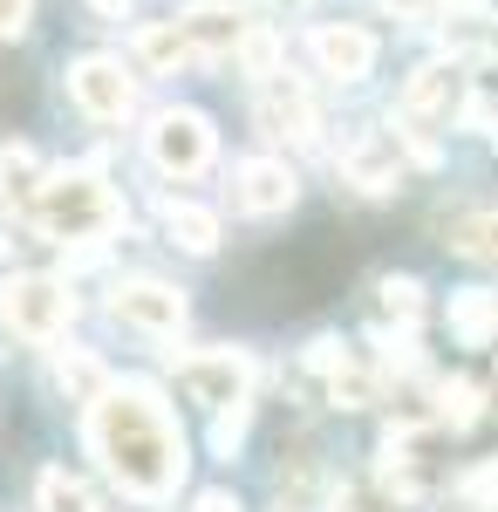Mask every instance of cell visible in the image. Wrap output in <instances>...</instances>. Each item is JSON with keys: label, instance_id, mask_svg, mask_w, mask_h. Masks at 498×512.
Here are the masks:
<instances>
[{"label": "cell", "instance_id": "8fae6325", "mask_svg": "<svg viewBox=\"0 0 498 512\" xmlns=\"http://www.w3.org/2000/svg\"><path fill=\"white\" fill-rule=\"evenodd\" d=\"M232 205H239V212H253V219L287 212V205H294V171H287L280 158H246V164H232Z\"/></svg>", "mask_w": 498, "mask_h": 512}, {"label": "cell", "instance_id": "e0dca14e", "mask_svg": "<svg viewBox=\"0 0 498 512\" xmlns=\"http://www.w3.org/2000/svg\"><path fill=\"white\" fill-rule=\"evenodd\" d=\"M55 390L69 396V403H96V396L110 390V369L89 349H55Z\"/></svg>", "mask_w": 498, "mask_h": 512}, {"label": "cell", "instance_id": "d6986e66", "mask_svg": "<svg viewBox=\"0 0 498 512\" xmlns=\"http://www.w3.org/2000/svg\"><path fill=\"white\" fill-rule=\"evenodd\" d=\"M178 62H192V48H185V35H178V21H157V28H144V35H137V69L171 76Z\"/></svg>", "mask_w": 498, "mask_h": 512}, {"label": "cell", "instance_id": "8992f818", "mask_svg": "<svg viewBox=\"0 0 498 512\" xmlns=\"http://www.w3.org/2000/svg\"><path fill=\"white\" fill-rule=\"evenodd\" d=\"M69 103L89 123H123L137 110V82L123 76V62H110V55H82L69 69Z\"/></svg>", "mask_w": 498, "mask_h": 512}, {"label": "cell", "instance_id": "f1b7e54d", "mask_svg": "<svg viewBox=\"0 0 498 512\" xmlns=\"http://www.w3.org/2000/svg\"><path fill=\"white\" fill-rule=\"evenodd\" d=\"M89 7H96L103 21H123V7H130V0H89Z\"/></svg>", "mask_w": 498, "mask_h": 512}, {"label": "cell", "instance_id": "3957f363", "mask_svg": "<svg viewBox=\"0 0 498 512\" xmlns=\"http://www.w3.org/2000/svg\"><path fill=\"white\" fill-rule=\"evenodd\" d=\"M0 321L21 335V342H62L69 335V321H76V294L62 287V280L48 274H14L0 287Z\"/></svg>", "mask_w": 498, "mask_h": 512}, {"label": "cell", "instance_id": "2e32d148", "mask_svg": "<svg viewBox=\"0 0 498 512\" xmlns=\"http://www.w3.org/2000/svg\"><path fill=\"white\" fill-rule=\"evenodd\" d=\"M157 226H164L171 246H185V253H212L219 246V219L205 205H185V198H164L157 205Z\"/></svg>", "mask_w": 498, "mask_h": 512}, {"label": "cell", "instance_id": "603a6c76", "mask_svg": "<svg viewBox=\"0 0 498 512\" xmlns=\"http://www.w3.org/2000/svg\"><path fill=\"white\" fill-rule=\"evenodd\" d=\"M417 294H423L417 280H383V308H389V315H403V321L417 315Z\"/></svg>", "mask_w": 498, "mask_h": 512}, {"label": "cell", "instance_id": "484cf974", "mask_svg": "<svg viewBox=\"0 0 498 512\" xmlns=\"http://www.w3.org/2000/svg\"><path fill=\"white\" fill-rule=\"evenodd\" d=\"M376 7L396 21H437V0H376Z\"/></svg>", "mask_w": 498, "mask_h": 512}, {"label": "cell", "instance_id": "7402d4cb", "mask_svg": "<svg viewBox=\"0 0 498 512\" xmlns=\"http://www.w3.org/2000/svg\"><path fill=\"white\" fill-rule=\"evenodd\" d=\"M437 403H444V424H451V431L478 424V390H471V383H444V390H437Z\"/></svg>", "mask_w": 498, "mask_h": 512}, {"label": "cell", "instance_id": "ac0fdd59", "mask_svg": "<svg viewBox=\"0 0 498 512\" xmlns=\"http://www.w3.org/2000/svg\"><path fill=\"white\" fill-rule=\"evenodd\" d=\"M35 512H103V506H96V492H89L76 472L48 465V472L35 478Z\"/></svg>", "mask_w": 498, "mask_h": 512}, {"label": "cell", "instance_id": "ba28073f", "mask_svg": "<svg viewBox=\"0 0 498 512\" xmlns=\"http://www.w3.org/2000/svg\"><path fill=\"white\" fill-rule=\"evenodd\" d=\"M110 315L123 321V328H137V335H178L185 328V294L178 287H164V280H123L110 294Z\"/></svg>", "mask_w": 498, "mask_h": 512}, {"label": "cell", "instance_id": "6da1fadb", "mask_svg": "<svg viewBox=\"0 0 498 512\" xmlns=\"http://www.w3.org/2000/svg\"><path fill=\"white\" fill-rule=\"evenodd\" d=\"M82 437H89V458L103 465V478L144 506L171 499L185 485V465H192L185 437L164 417V403L137 383H110L96 403H82Z\"/></svg>", "mask_w": 498, "mask_h": 512}, {"label": "cell", "instance_id": "4fadbf2b", "mask_svg": "<svg viewBox=\"0 0 498 512\" xmlns=\"http://www.w3.org/2000/svg\"><path fill=\"white\" fill-rule=\"evenodd\" d=\"M314 62H321V76H335V82H362L369 69H376V35L369 28H314Z\"/></svg>", "mask_w": 498, "mask_h": 512}, {"label": "cell", "instance_id": "52a82bcc", "mask_svg": "<svg viewBox=\"0 0 498 512\" xmlns=\"http://www.w3.org/2000/svg\"><path fill=\"white\" fill-rule=\"evenodd\" d=\"M294 383H301L307 396H321V403H335V410H362V403L376 396L369 369H362V362H355L348 349H335V342H314Z\"/></svg>", "mask_w": 498, "mask_h": 512}, {"label": "cell", "instance_id": "7c38bea8", "mask_svg": "<svg viewBox=\"0 0 498 512\" xmlns=\"http://www.w3.org/2000/svg\"><path fill=\"white\" fill-rule=\"evenodd\" d=\"M178 35H185L192 55H232L253 28H246V14L226 7V0H192V7L178 14Z\"/></svg>", "mask_w": 498, "mask_h": 512}, {"label": "cell", "instance_id": "9a60e30c", "mask_svg": "<svg viewBox=\"0 0 498 512\" xmlns=\"http://www.w3.org/2000/svg\"><path fill=\"white\" fill-rule=\"evenodd\" d=\"M451 335H458L464 349H492L498 342V294L492 287H464V294H451Z\"/></svg>", "mask_w": 498, "mask_h": 512}, {"label": "cell", "instance_id": "9c48e42d", "mask_svg": "<svg viewBox=\"0 0 498 512\" xmlns=\"http://www.w3.org/2000/svg\"><path fill=\"white\" fill-rule=\"evenodd\" d=\"M403 123L410 130H444V123L464 110V76L451 69V62H430V69H417L410 76V89H403Z\"/></svg>", "mask_w": 498, "mask_h": 512}, {"label": "cell", "instance_id": "d4e9b609", "mask_svg": "<svg viewBox=\"0 0 498 512\" xmlns=\"http://www.w3.org/2000/svg\"><path fill=\"white\" fill-rule=\"evenodd\" d=\"M28 14H35V0H0V41H14L28 28Z\"/></svg>", "mask_w": 498, "mask_h": 512}, {"label": "cell", "instance_id": "83f0119b", "mask_svg": "<svg viewBox=\"0 0 498 512\" xmlns=\"http://www.w3.org/2000/svg\"><path fill=\"white\" fill-rule=\"evenodd\" d=\"M192 512H239V499H232V492H198Z\"/></svg>", "mask_w": 498, "mask_h": 512}, {"label": "cell", "instance_id": "5b68a950", "mask_svg": "<svg viewBox=\"0 0 498 512\" xmlns=\"http://www.w3.org/2000/svg\"><path fill=\"white\" fill-rule=\"evenodd\" d=\"M178 390L192 396V403H205L212 417H219V410H239L246 390H253V355H246V349L185 355V362H178Z\"/></svg>", "mask_w": 498, "mask_h": 512}, {"label": "cell", "instance_id": "4316f807", "mask_svg": "<svg viewBox=\"0 0 498 512\" xmlns=\"http://www.w3.org/2000/svg\"><path fill=\"white\" fill-rule=\"evenodd\" d=\"M437 14H464V21H485L492 0H437Z\"/></svg>", "mask_w": 498, "mask_h": 512}, {"label": "cell", "instance_id": "30bf717a", "mask_svg": "<svg viewBox=\"0 0 498 512\" xmlns=\"http://www.w3.org/2000/svg\"><path fill=\"white\" fill-rule=\"evenodd\" d=\"M260 130H267V137L314 144V130H321V110H314V96H307L294 76H267V89H260Z\"/></svg>", "mask_w": 498, "mask_h": 512}, {"label": "cell", "instance_id": "ffe728a7", "mask_svg": "<svg viewBox=\"0 0 498 512\" xmlns=\"http://www.w3.org/2000/svg\"><path fill=\"white\" fill-rule=\"evenodd\" d=\"M41 178H48V171H41V158L28 151V144L0 151V205H21V212H28V198H35Z\"/></svg>", "mask_w": 498, "mask_h": 512}, {"label": "cell", "instance_id": "277c9868", "mask_svg": "<svg viewBox=\"0 0 498 512\" xmlns=\"http://www.w3.org/2000/svg\"><path fill=\"white\" fill-rule=\"evenodd\" d=\"M144 151H151V164L164 178H198L205 164L219 158V130H212V117H198V110H164L144 130Z\"/></svg>", "mask_w": 498, "mask_h": 512}, {"label": "cell", "instance_id": "44dd1931", "mask_svg": "<svg viewBox=\"0 0 498 512\" xmlns=\"http://www.w3.org/2000/svg\"><path fill=\"white\" fill-rule=\"evenodd\" d=\"M451 246L498 267V212H471V219H458V226H451Z\"/></svg>", "mask_w": 498, "mask_h": 512}, {"label": "cell", "instance_id": "5bb4252c", "mask_svg": "<svg viewBox=\"0 0 498 512\" xmlns=\"http://www.w3.org/2000/svg\"><path fill=\"white\" fill-rule=\"evenodd\" d=\"M342 171H348V185H362V192H396V178H403V164H396V137H383V130L355 137V144L342 151Z\"/></svg>", "mask_w": 498, "mask_h": 512}, {"label": "cell", "instance_id": "7a4b0ae2", "mask_svg": "<svg viewBox=\"0 0 498 512\" xmlns=\"http://www.w3.org/2000/svg\"><path fill=\"white\" fill-rule=\"evenodd\" d=\"M28 226L48 239H103L123 226V198L103 185V171H48L28 198Z\"/></svg>", "mask_w": 498, "mask_h": 512}, {"label": "cell", "instance_id": "cb8c5ba5", "mask_svg": "<svg viewBox=\"0 0 498 512\" xmlns=\"http://www.w3.org/2000/svg\"><path fill=\"white\" fill-rule=\"evenodd\" d=\"M335 512H389V506L369 492V485H342V492H335Z\"/></svg>", "mask_w": 498, "mask_h": 512}]
</instances>
